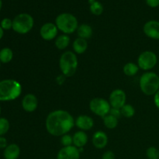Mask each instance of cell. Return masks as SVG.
Segmentation results:
<instances>
[{
	"mask_svg": "<svg viewBox=\"0 0 159 159\" xmlns=\"http://www.w3.org/2000/svg\"><path fill=\"white\" fill-rule=\"evenodd\" d=\"M75 122L73 116L68 111L57 110L48 114L45 126L50 134L58 137L67 134L73 128Z\"/></svg>",
	"mask_w": 159,
	"mask_h": 159,
	"instance_id": "cell-1",
	"label": "cell"
},
{
	"mask_svg": "<svg viewBox=\"0 0 159 159\" xmlns=\"http://www.w3.org/2000/svg\"><path fill=\"white\" fill-rule=\"evenodd\" d=\"M22 86L13 79H6L0 82V101L14 100L20 96Z\"/></svg>",
	"mask_w": 159,
	"mask_h": 159,
	"instance_id": "cell-2",
	"label": "cell"
},
{
	"mask_svg": "<svg viewBox=\"0 0 159 159\" xmlns=\"http://www.w3.org/2000/svg\"><path fill=\"white\" fill-rule=\"evenodd\" d=\"M139 85L144 94L153 96L159 90V76L152 71L144 73L140 78Z\"/></svg>",
	"mask_w": 159,
	"mask_h": 159,
	"instance_id": "cell-3",
	"label": "cell"
},
{
	"mask_svg": "<svg viewBox=\"0 0 159 159\" xmlns=\"http://www.w3.org/2000/svg\"><path fill=\"white\" fill-rule=\"evenodd\" d=\"M59 67L65 77H71L76 72L78 68V57L72 51H65L61 56Z\"/></svg>",
	"mask_w": 159,
	"mask_h": 159,
	"instance_id": "cell-4",
	"label": "cell"
},
{
	"mask_svg": "<svg viewBox=\"0 0 159 159\" xmlns=\"http://www.w3.org/2000/svg\"><path fill=\"white\" fill-rule=\"evenodd\" d=\"M55 25L59 30L67 35L74 33L79 27L77 18L68 12L59 14L55 20Z\"/></svg>",
	"mask_w": 159,
	"mask_h": 159,
	"instance_id": "cell-5",
	"label": "cell"
},
{
	"mask_svg": "<svg viewBox=\"0 0 159 159\" xmlns=\"http://www.w3.org/2000/svg\"><path fill=\"white\" fill-rule=\"evenodd\" d=\"M34 20L28 13H20L12 20V30L20 34L29 33L34 27Z\"/></svg>",
	"mask_w": 159,
	"mask_h": 159,
	"instance_id": "cell-6",
	"label": "cell"
},
{
	"mask_svg": "<svg viewBox=\"0 0 159 159\" xmlns=\"http://www.w3.org/2000/svg\"><path fill=\"white\" fill-rule=\"evenodd\" d=\"M89 109L94 114L104 117L110 113L111 106L102 98H94L89 102Z\"/></svg>",
	"mask_w": 159,
	"mask_h": 159,
	"instance_id": "cell-7",
	"label": "cell"
},
{
	"mask_svg": "<svg viewBox=\"0 0 159 159\" xmlns=\"http://www.w3.org/2000/svg\"><path fill=\"white\" fill-rule=\"evenodd\" d=\"M157 62H158L157 55L153 51H146L141 53L138 59V67L144 71H149L155 68V65H157Z\"/></svg>",
	"mask_w": 159,
	"mask_h": 159,
	"instance_id": "cell-8",
	"label": "cell"
},
{
	"mask_svg": "<svg viewBox=\"0 0 159 159\" xmlns=\"http://www.w3.org/2000/svg\"><path fill=\"white\" fill-rule=\"evenodd\" d=\"M126 96L125 93L122 89H115L113 90L110 95L109 102L113 108L121 109L126 104Z\"/></svg>",
	"mask_w": 159,
	"mask_h": 159,
	"instance_id": "cell-9",
	"label": "cell"
},
{
	"mask_svg": "<svg viewBox=\"0 0 159 159\" xmlns=\"http://www.w3.org/2000/svg\"><path fill=\"white\" fill-rule=\"evenodd\" d=\"M57 26L53 23H44L40 30V37L45 40H51L56 37L57 34Z\"/></svg>",
	"mask_w": 159,
	"mask_h": 159,
	"instance_id": "cell-10",
	"label": "cell"
},
{
	"mask_svg": "<svg viewBox=\"0 0 159 159\" xmlns=\"http://www.w3.org/2000/svg\"><path fill=\"white\" fill-rule=\"evenodd\" d=\"M57 159H80L79 149L74 145L63 147L57 153Z\"/></svg>",
	"mask_w": 159,
	"mask_h": 159,
	"instance_id": "cell-11",
	"label": "cell"
},
{
	"mask_svg": "<svg viewBox=\"0 0 159 159\" xmlns=\"http://www.w3.org/2000/svg\"><path fill=\"white\" fill-rule=\"evenodd\" d=\"M144 33L149 38L159 40V21L150 20L144 24Z\"/></svg>",
	"mask_w": 159,
	"mask_h": 159,
	"instance_id": "cell-12",
	"label": "cell"
},
{
	"mask_svg": "<svg viewBox=\"0 0 159 159\" xmlns=\"http://www.w3.org/2000/svg\"><path fill=\"white\" fill-rule=\"evenodd\" d=\"M37 105H38V101H37V97L35 95L31 94V93L26 95L22 100V107L23 110L28 113H32L35 111L37 108Z\"/></svg>",
	"mask_w": 159,
	"mask_h": 159,
	"instance_id": "cell-13",
	"label": "cell"
},
{
	"mask_svg": "<svg viewBox=\"0 0 159 159\" xmlns=\"http://www.w3.org/2000/svg\"><path fill=\"white\" fill-rule=\"evenodd\" d=\"M75 125L77 126L78 128L80 129L81 130H89L93 128L94 125V121L93 118L90 117L87 115H80L75 120Z\"/></svg>",
	"mask_w": 159,
	"mask_h": 159,
	"instance_id": "cell-14",
	"label": "cell"
},
{
	"mask_svg": "<svg viewBox=\"0 0 159 159\" xmlns=\"http://www.w3.org/2000/svg\"><path fill=\"white\" fill-rule=\"evenodd\" d=\"M108 138L105 132L96 131L93 137V144L95 148L98 149H102L107 145Z\"/></svg>",
	"mask_w": 159,
	"mask_h": 159,
	"instance_id": "cell-15",
	"label": "cell"
},
{
	"mask_svg": "<svg viewBox=\"0 0 159 159\" xmlns=\"http://www.w3.org/2000/svg\"><path fill=\"white\" fill-rule=\"evenodd\" d=\"M73 145L77 148H82L88 142V136L85 131L79 130L73 135Z\"/></svg>",
	"mask_w": 159,
	"mask_h": 159,
	"instance_id": "cell-16",
	"label": "cell"
},
{
	"mask_svg": "<svg viewBox=\"0 0 159 159\" xmlns=\"http://www.w3.org/2000/svg\"><path fill=\"white\" fill-rule=\"evenodd\" d=\"M20 155V148L17 144L8 145L4 150V158L6 159H17Z\"/></svg>",
	"mask_w": 159,
	"mask_h": 159,
	"instance_id": "cell-17",
	"label": "cell"
},
{
	"mask_svg": "<svg viewBox=\"0 0 159 159\" xmlns=\"http://www.w3.org/2000/svg\"><path fill=\"white\" fill-rule=\"evenodd\" d=\"M72 47L75 53H76L78 54H83L84 52H85V51L87 50V48H88L87 40H85V39L78 37L73 42Z\"/></svg>",
	"mask_w": 159,
	"mask_h": 159,
	"instance_id": "cell-18",
	"label": "cell"
},
{
	"mask_svg": "<svg viewBox=\"0 0 159 159\" xmlns=\"http://www.w3.org/2000/svg\"><path fill=\"white\" fill-rule=\"evenodd\" d=\"M76 31H77L79 37L85 39V40L89 39L93 35V28H92V26L88 24H85V23H83V24H81L80 26H79Z\"/></svg>",
	"mask_w": 159,
	"mask_h": 159,
	"instance_id": "cell-19",
	"label": "cell"
},
{
	"mask_svg": "<svg viewBox=\"0 0 159 159\" xmlns=\"http://www.w3.org/2000/svg\"><path fill=\"white\" fill-rule=\"evenodd\" d=\"M70 37L67 34H62L55 39V46L57 49L64 50L69 45Z\"/></svg>",
	"mask_w": 159,
	"mask_h": 159,
	"instance_id": "cell-20",
	"label": "cell"
},
{
	"mask_svg": "<svg viewBox=\"0 0 159 159\" xmlns=\"http://www.w3.org/2000/svg\"><path fill=\"white\" fill-rule=\"evenodd\" d=\"M139 71V67L134 62H128L124 66V72L127 76H134Z\"/></svg>",
	"mask_w": 159,
	"mask_h": 159,
	"instance_id": "cell-21",
	"label": "cell"
},
{
	"mask_svg": "<svg viewBox=\"0 0 159 159\" xmlns=\"http://www.w3.org/2000/svg\"><path fill=\"white\" fill-rule=\"evenodd\" d=\"M13 57L12 51L9 48H5L0 51V61L2 63H9Z\"/></svg>",
	"mask_w": 159,
	"mask_h": 159,
	"instance_id": "cell-22",
	"label": "cell"
},
{
	"mask_svg": "<svg viewBox=\"0 0 159 159\" xmlns=\"http://www.w3.org/2000/svg\"><path fill=\"white\" fill-rule=\"evenodd\" d=\"M102 119H103L104 126L108 129H114L118 125L117 118L114 117L113 116L110 115V113L104 116V117H102Z\"/></svg>",
	"mask_w": 159,
	"mask_h": 159,
	"instance_id": "cell-23",
	"label": "cell"
},
{
	"mask_svg": "<svg viewBox=\"0 0 159 159\" xmlns=\"http://www.w3.org/2000/svg\"><path fill=\"white\" fill-rule=\"evenodd\" d=\"M89 9L92 13L96 16L101 15L104 10L103 6L98 1H93L90 2Z\"/></svg>",
	"mask_w": 159,
	"mask_h": 159,
	"instance_id": "cell-24",
	"label": "cell"
},
{
	"mask_svg": "<svg viewBox=\"0 0 159 159\" xmlns=\"http://www.w3.org/2000/svg\"><path fill=\"white\" fill-rule=\"evenodd\" d=\"M121 114L126 118H131L135 114V109L130 104H125L122 108L120 109Z\"/></svg>",
	"mask_w": 159,
	"mask_h": 159,
	"instance_id": "cell-25",
	"label": "cell"
},
{
	"mask_svg": "<svg viewBox=\"0 0 159 159\" xmlns=\"http://www.w3.org/2000/svg\"><path fill=\"white\" fill-rule=\"evenodd\" d=\"M146 155L148 159H159V151L155 147H150L146 151Z\"/></svg>",
	"mask_w": 159,
	"mask_h": 159,
	"instance_id": "cell-26",
	"label": "cell"
},
{
	"mask_svg": "<svg viewBox=\"0 0 159 159\" xmlns=\"http://www.w3.org/2000/svg\"><path fill=\"white\" fill-rule=\"evenodd\" d=\"M9 129V122L6 118H0V136L5 134Z\"/></svg>",
	"mask_w": 159,
	"mask_h": 159,
	"instance_id": "cell-27",
	"label": "cell"
},
{
	"mask_svg": "<svg viewBox=\"0 0 159 159\" xmlns=\"http://www.w3.org/2000/svg\"><path fill=\"white\" fill-rule=\"evenodd\" d=\"M61 143L63 147H68V146L73 145V137L70 134H65L61 137Z\"/></svg>",
	"mask_w": 159,
	"mask_h": 159,
	"instance_id": "cell-28",
	"label": "cell"
},
{
	"mask_svg": "<svg viewBox=\"0 0 159 159\" xmlns=\"http://www.w3.org/2000/svg\"><path fill=\"white\" fill-rule=\"evenodd\" d=\"M1 27L3 30H9L12 28V20H11L9 18L3 19L1 21Z\"/></svg>",
	"mask_w": 159,
	"mask_h": 159,
	"instance_id": "cell-29",
	"label": "cell"
},
{
	"mask_svg": "<svg viewBox=\"0 0 159 159\" xmlns=\"http://www.w3.org/2000/svg\"><path fill=\"white\" fill-rule=\"evenodd\" d=\"M110 114L112 115V116H113L114 117L117 118V119H119V118L122 116V114H121L120 109L113 108V107H111V109H110Z\"/></svg>",
	"mask_w": 159,
	"mask_h": 159,
	"instance_id": "cell-30",
	"label": "cell"
},
{
	"mask_svg": "<svg viewBox=\"0 0 159 159\" xmlns=\"http://www.w3.org/2000/svg\"><path fill=\"white\" fill-rule=\"evenodd\" d=\"M102 159H115V154L111 151H107L103 153Z\"/></svg>",
	"mask_w": 159,
	"mask_h": 159,
	"instance_id": "cell-31",
	"label": "cell"
},
{
	"mask_svg": "<svg viewBox=\"0 0 159 159\" xmlns=\"http://www.w3.org/2000/svg\"><path fill=\"white\" fill-rule=\"evenodd\" d=\"M146 4L152 8H156L159 6V0H145Z\"/></svg>",
	"mask_w": 159,
	"mask_h": 159,
	"instance_id": "cell-32",
	"label": "cell"
},
{
	"mask_svg": "<svg viewBox=\"0 0 159 159\" xmlns=\"http://www.w3.org/2000/svg\"><path fill=\"white\" fill-rule=\"evenodd\" d=\"M7 147V141L3 137H0V148H6Z\"/></svg>",
	"mask_w": 159,
	"mask_h": 159,
	"instance_id": "cell-33",
	"label": "cell"
},
{
	"mask_svg": "<svg viewBox=\"0 0 159 159\" xmlns=\"http://www.w3.org/2000/svg\"><path fill=\"white\" fill-rule=\"evenodd\" d=\"M154 102L157 108L159 109V90L154 95Z\"/></svg>",
	"mask_w": 159,
	"mask_h": 159,
	"instance_id": "cell-34",
	"label": "cell"
},
{
	"mask_svg": "<svg viewBox=\"0 0 159 159\" xmlns=\"http://www.w3.org/2000/svg\"><path fill=\"white\" fill-rule=\"evenodd\" d=\"M3 34H4V31H3V29L1 27V26H0V40L2 38Z\"/></svg>",
	"mask_w": 159,
	"mask_h": 159,
	"instance_id": "cell-35",
	"label": "cell"
},
{
	"mask_svg": "<svg viewBox=\"0 0 159 159\" xmlns=\"http://www.w3.org/2000/svg\"><path fill=\"white\" fill-rule=\"evenodd\" d=\"M2 0H0V10L2 9Z\"/></svg>",
	"mask_w": 159,
	"mask_h": 159,
	"instance_id": "cell-36",
	"label": "cell"
},
{
	"mask_svg": "<svg viewBox=\"0 0 159 159\" xmlns=\"http://www.w3.org/2000/svg\"><path fill=\"white\" fill-rule=\"evenodd\" d=\"M89 2H93V1H96V0H89Z\"/></svg>",
	"mask_w": 159,
	"mask_h": 159,
	"instance_id": "cell-37",
	"label": "cell"
},
{
	"mask_svg": "<svg viewBox=\"0 0 159 159\" xmlns=\"http://www.w3.org/2000/svg\"><path fill=\"white\" fill-rule=\"evenodd\" d=\"M0 114H1V108H0Z\"/></svg>",
	"mask_w": 159,
	"mask_h": 159,
	"instance_id": "cell-38",
	"label": "cell"
}]
</instances>
